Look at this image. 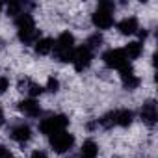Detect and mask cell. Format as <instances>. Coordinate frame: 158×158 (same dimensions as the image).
I'll return each mask as SVG.
<instances>
[{
	"mask_svg": "<svg viewBox=\"0 0 158 158\" xmlns=\"http://www.w3.org/2000/svg\"><path fill=\"white\" fill-rule=\"evenodd\" d=\"M2 123H4V112L0 110V125H2Z\"/></svg>",
	"mask_w": 158,
	"mask_h": 158,
	"instance_id": "obj_25",
	"label": "cell"
},
{
	"mask_svg": "<svg viewBox=\"0 0 158 158\" xmlns=\"http://www.w3.org/2000/svg\"><path fill=\"white\" fill-rule=\"evenodd\" d=\"M80 156H82V158H97V156H99V147H97V143L91 141V139L84 141L82 151H80Z\"/></svg>",
	"mask_w": 158,
	"mask_h": 158,
	"instance_id": "obj_16",
	"label": "cell"
},
{
	"mask_svg": "<svg viewBox=\"0 0 158 158\" xmlns=\"http://www.w3.org/2000/svg\"><path fill=\"white\" fill-rule=\"evenodd\" d=\"M101 43H102V35H101V34H95V35H91V37L88 39L86 47L91 50V48H97V47H101Z\"/></svg>",
	"mask_w": 158,
	"mask_h": 158,
	"instance_id": "obj_19",
	"label": "cell"
},
{
	"mask_svg": "<svg viewBox=\"0 0 158 158\" xmlns=\"http://www.w3.org/2000/svg\"><path fill=\"white\" fill-rule=\"evenodd\" d=\"M102 61H104L106 67L117 69V71H121V69H125L128 65V60H127L123 48H110V50H106L102 54Z\"/></svg>",
	"mask_w": 158,
	"mask_h": 158,
	"instance_id": "obj_4",
	"label": "cell"
},
{
	"mask_svg": "<svg viewBox=\"0 0 158 158\" xmlns=\"http://www.w3.org/2000/svg\"><path fill=\"white\" fill-rule=\"evenodd\" d=\"M15 24L19 28V39L24 45H35V41L39 39V32L35 28L34 17L26 11H23L19 17H15Z\"/></svg>",
	"mask_w": 158,
	"mask_h": 158,
	"instance_id": "obj_1",
	"label": "cell"
},
{
	"mask_svg": "<svg viewBox=\"0 0 158 158\" xmlns=\"http://www.w3.org/2000/svg\"><path fill=\"white\" fill-rule=\"evenodd\" d=\"M21 88H24L23 91H28L32 99H34V97H37V95H41V93L45 91V88H41V86H37V84H34V82H30V80L21 82Z\"/></svg>",
	"mask_w": 158,
	"mask_h": 158,
	"instance_id": "obj_17",
	"label": "cell"
},
{
	"mask_svg": "<svg viewBox=\"0 0 158 158\" xmlns=\"http://www.w3.org/2000/svg\"><path fill=\"white\" fill-rule=\"evenodd\" d=\"M8 88H10V80L6 76H0V95H4L8 91Z\"/></svg>",
	"mask_w": 158,
	"mask_h": 158,
	"instance_id": "obj_21",
	"label": "cell"
},
{
	"mask_svg": "<svg viewBox=\"0 0 158 158\" xmlns=\"http://www.w3.org/2000/svg\"><path fill=\"white\" fill-rule=\"evenodd\" d=\"M99 10H104V11H110V13H114V10H115V4H114V2H101V4H99Z\"/></svg>",
	"mask_w": 158,
	"mask_h": 158,
	"instance_id": "obj_22",
	"label": "cell"
},
{
	"mask_svg": "<svg viewBox=\"0 0 158 158\" xmlns=\"http://www.w3.org/2000/svg\"><path fill=\"white\" fill-rule=\"evenodd\" d=\"M19 110H21L24 115H28V117H37V115L41 114V106H39V102L34 101V99H24L23 102H19Z\"/></svg>",
	"mask_w": 158,
	"mask_h": 158,
	"instance_id": "obj_11",
	"label": "cell"
},
{
	"mask_svg": "<svg viewBox=\"0 0 158 158\" xmlns=\"http://www.w3.org/2000/svg\"><path fill=\"white\" fill-rule=\"evenodd\" d=\"M73 145H74V136H73L71 132H67V130H63V132H58V134L50 136V147H52L58 154L67 152Z\"/></svg>",
	"mask_w": 158,
	"mask_h": 158,
	"instance_id": "obj_6",
	"label": "cell"
},
{
	"mask_svg": "<svg viewBox=\"0 0 158 158\" xmlns=\"http://www.w3.org/2000/svg\"><path fill=\"white\" fill-rule=\"evenodd\" d=\"M21 13H23V4H21V2H10V4H8V15L19 17Z\"/></svg>",
	"mask_w": 158,
	"mask_h": 158,
	"instance_id": "obj_18",
	"label": "cell"
},
{
	"mask_svg": "<svg viewBox=\"0 0 158 158\" xmlns=\"http://www.w3.org/2000/svg\"><path fill=\"white\" fill-rule=\"evenodd\" d=\"M91 60H93V52H91L86 45L78 47V48H74L73 58H71V61H73V65H74V69H76L78 73L86 71V69L91 65Z\"/></svg>",
	"mask_w": 158,
	"mask_h": 158,
	"instance_id": "obj_5",
	"label": "cell"
},
{
	"mask_svg": "<svg viewBox=\"0 0 158 158\" xmlns=\"http://www.w3.org/2000/svg\"><path fill=\"white\" fill-rule=\"evenodd\" d=\"M11 138L15 141H19V143H24V141H28L32 138V128L28 125H17L11 130Z\"/></svg>",
	"mask_w": 158,
	"mask_h": 158,
	"instance_id": "obj_13",
	"label": "cell"
},
{
	"mask_svg": "<svg viewBox=\"0 0 158 158\" xmlns=\"http://www.w3.org/2000/svg\"><path fill=\"white\" fill-rule=\"evenodd\" d=\"M67 125H69V119L65 115H52V117L43 119L39 123V130L45 136H54L58 132H63L67 128Z\"/></svg>",
	"mask_w": 158,
	"mask_h": 158,
	"instance_id": "obj_3",
	"label": "cell"
},
{
	"mask_svg": "<svg viewBox=\"0 0 158 158\" xmlns=\"http://www.w3.org/2000/svg\"><path fill=\"white\" fill-rule=\"evenodd\" d=\"M93 24L99 28V30H108L114 26V17L110 11H104V10H97L93 13Z\"/></svg>",
	"mask_w": 158,
	"mask_h": 158,
	"instance_id": "obj_8",
	"label": "cell"
},
{
	"mask_svg": "<svg viewBox=\"0 0 158 158\" xmlns=\"http://www.w3.org/2000/svg\"><path fill=\"white\" fill-rule=\"evenodd\" d=\"M47 89H48V91H52V93H56V91L60 89V82L56 80V78H48V82H47Z\"/></svg>",
	"mask_w": 158,
	"mask_h": 158,
	"instance_id": "obj_20",
	"label": "cell"
},
{
	"mask_svg": "<svg viewBox=\"0 0 158 158\" xmlns=\"http://www.w3.org/2000/svg\"><path fill=\"white\" fill-rule=\"evenodd\" d=\"M117 30H119L123 35H134V34L139 30L138 19H136V17H127V19H123V21L117 24Z\"/></svg>",
	"mask_w": 158,
	"mask_h": 158,
	"instance_id": "obj_12",
	"label": "cell"
},
{
	"mask_svg": "<svg viewBox=\"0 0 158 158\" xmlns=\"http://www.w3.org/2000/svg\"><path fill=\"white\" fill-rule=\"evenodd\" d=\"M123 52H125L127 60H136V58L141 56V52H143V45H141L139 41H132V43H128V45L123 48Z\"/></svg>",
	"mask_w": 158,
	"mask_h": 158,
	"instance_id": "obj_14",
	"label": "cell"
},
{
	"mask_svg": "<svg viewBox=\"0 0 158 158\" xmlns=\"http://www.w3.org/2000/svg\"><path fill=\"white\" fill-rule=\"evenodd\" d=\"M2 8H4V6H2V2H0V13H2Z\"/></svg>",
	"mask_w": 158,
	"mask_h": 158,
	"instance_id": "obj_26",
	"label": "cell"
},
{
	"mask_svg": "<svg viewBox=\"0 0 158 158\" xmlns=\"http://www.w3.org/2000/svg\"><path fill=\"white\" fill-rule=\"evenodd\" d=\"M52 45H54V41H52L50 37H41V39L35 41V52H37L39 56H47V54H50Z\"/></svg>",
	"mask_w": 158,
	"mask_h": 158,
	"instance_id": "obj_15",
	"label": "cell"
},
{
	"mask_svg": "<svg viewBox=\"0 0 158 158\" xmlns=\"http://www.w3.org/2000/svg\"><path fill=\"white\" fill-rule=\"evenodd\" d=\"M119 73H121V82H123V86H125L127 89H136V88L139 86V78L134 74V69L130 67V63H128L125 69H121Z\"/></svg>",
	"mask_w": 158,
	"mask_h": 158,
	"instance_id": "obj_9",
	"label": "cell"
},
{
	"mask_svg": "<svg viewBox=\"0 0 158 158\" xmlns=\"http://www.w3.org/2000/svg\"><path fill=\"white\" fill-rule=\"evenodd\" d=\"M141 119L143 123H147L149 127H152L158 119V110H156V102L154 101H147L141 108Z\"/></svg>",
	"mask_w": 158,
	"mask_h": 158,
	"instance_id": "obj_10",
	"label": "cell"
},
{
	"mask_svg": "<svg viewBox=\"0 0 158 158\" xmlns=\"http://www.w3.org/2000/svg\"><path fill=\"white\" fill-rule=\"evenodd\" d=\"M52 48H54V56L60 61H71L73 52H74V35L69 34V32L60 34L58 39L54 41Z\"/></svg>",
	"mask_w": 158,
	"mask_h": 158,
	"instance_id": "obj_2",
	"label": "cell"
},
{
	"mask_svg": "<svg viewBox=\"0 0 158 158\" xmlns=\"http://www.w3.org/2000/svg\"><path fill=\"white\" fill-rule=\"evenodd\" d=\"M0 158H13V154L10 152V149H6V147H0Z\"/></svg>",
	"mask_w": 158,
	"mask_h": 158,
	"instance_id": "obj_23",
	"label": "cell"
},
{
	"mask_svg": "<svg viewBox=\"0 0 158 158\" xmlns=\"http://www.w3.org/2000/svg\"><path fill=\"white\" fill-rule=\"evenodd\" d=\"M32 158H48L43 151H35V152H32Z\"/></svg>",
	"mask_w": 158,
	"mask_h": 158,
	"instance_id": "obj_24",
	"label": "cell"
},
{
	"mask_svg": "<svg viewBox=\"0 0 158 158\" xmlns=\"http://www.w3.org/2000/svg\"><path fill=\"white\" fill-rule=\"evenodd\" d=\"M110 117H112L114 127H130L132 121H134V114L130 110H115V112H110Z\"/></svg>",
	"mask_w": 158,
	"mask_h": 158,
	"instance_id": "obj_7",
	"label": "cell"
}]
</instances>
